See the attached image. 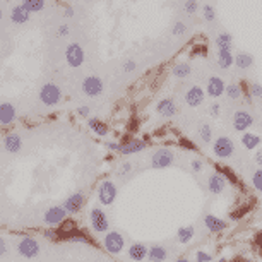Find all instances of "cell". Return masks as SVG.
Instances as JSON below:
<instances>
[{"label": "cell", "instance_id": "7a4b0ae2", "mask_svg": "<svg viewBox=\"0 0 262 262\" xmlns=\"http://www.w3.org/2000/svg\"><path fill=\"white\" fill-rule=\"evenodd\" d=\"M175 163V154L168 147H160L151 156V168L154 170H165Z\"/></svg>", "mask_w": 262, "mask_h": 262}, {"label": "cell", "instance_id": "60d3db41", "mask_svg": "<svg viewBox=\"0 0 262 262\" xmlns=\"http://www.w3.org/2000/svg\"><path fill=\"white\" fill-rule=\"evenodd\" d=\"M195 261H197V262H213L214 259H213V255L207 254V252L197 250V252H195Z\"/></svg>", "mask_w": 262, "mask_h": 262}, {"label": "cell", "instance_id": "4316f807", "mask_svg": "<svg viewBox=\"0 0 262 262\" xmlns=\"http://www.w3.org/2000/svg\"><path fill=\"white\" fill-rule=\"evenodd\" d=\"M192 72V65L189 62H176L172 67V74L175 75L176 79H185L189 77Z\"/></svg>", "mask_w": 262, "mask_h": 262}, {"label": "cell", "instance_id": "603a6c76", "mask_svg": "<svg viewBox=\"0 0 262 262\" xmlns=\"http://www.w3.org/2000/svg\"><path fill=\"white\" fill-rule=\"evenodd\" d=\"M4 147L9 153H19L23 147V141L17 134H7L4 137Z\"/></svg>", "mask_w": 262, "mask_h": 262}, {"label": "cell", "instance_id": "f1b7e54d", "mask_svg": "<svg viewBox=\"0 0 262 262\" xmlns=\"http://www.w3.org/2000/svg\"><path fill=\"white\" fill-rule=\"evenodd\" d=\"M252 64H254V57H252L250 53L240 52V53H236V55H235V65L238 69H242V71L248 69Z\"/></svg>", "mask_w": 262, "mask_h": 262}, {"label": "cell", "instance_id": "f907efd6", "mask_svg": "<svg viewBox=\"0 0 262 262\" xmlns=\"http://www.w3.org/2000/svg\"><path fill=\"white\" fill-rule=\"evenodd\" d=\"M209 113H211L213 116L219 115V113H221V105H219V103H213V105L209 106Z\"/></svg>", "mask_w": 262, "mask_h": 262}, {"label": "cell", "instance_id": "8d00e7d4", "mask_svg": "<svg viewBox=\"0 0 262 262\" xmlns=\"http://www.w3.org/2000/svg\"><path fill=\"white\" fill-rule=\"evenodd\" d=\"M185 31H187V26H185V23H182V21H176V23H173V26H172L173 36H184Z\"/></svg>", "mask_w": 262, "mask_h": 262}, {"label": "cell", "instance_id": "5bb4252c", "mask_svg": "<svg viewBox=\"0 0 262 262\" xmlns=\"http://www.w3.org/2000/svg\"><path fill=\"white\" fill-rule=\"evenodd\" d=\"M226 184H228V182H226L225 176L221 175V173L214 172V173H211L209 178H207V190H209L213 195H219L225 192Z\"/></svg>", "mask_w": 262, "mask_h": 262}, {"label": "cell", "instance_id": "ba28073f", "mask_svg": "<svg viewBox=\"0 0 262 262\" xmlns=\"http://www.w3.org/2000/svg\"><path fill=\"white\" fill-rule=\"evenodd\" d=\"M254 125V116L247 110H236L233 113V129L236 132H247Z\"/></svg>", "mask_w": 262, "mask_h": 262}, {"label": "cell", "instance_id": "44dd1931", "mask_svg": "<svg viewBox=\"0 0 262 262\" xmlns=\"http://www.w3.org/2000/svg\"><path fill=\"white\" fill-rule=\"evenodd\" d=\"M261 143H262L261 135L255 134V132H244V134H242V146H244L245 149L257 151Z\"/></svg>", "mask_w": 262, "mask_h": 262}, {"label": "cell", "instance_id": "7bdbcfd3", "mask_svg": "<svg viewBox=\"0 0 262 262\" xmlns=\"http://www.w3.org/2000/svg\"><path fill=\"white\" fill-rule=\"evenodd\" d=\"M190 168H192V172L199 173V172H201V170L204 168L203 160H192V161H190Z\"/></svg>", "mask_w": 262, "mask_h": 262}, {"label": "cell", "instance_id": "9c48e42d", "mask_svg": "<svg viewBox=\"0 0 262 262\" xmlns=\"http://www.w3.org/2000/svg\"><path fill=\"white\" fill-rule=\"evenodd\" d=\"M84 204H86V195L83 192H74L65 199L62 207L67 211V214H77L84 207Z\"/></svg>", "mask_w": 262, "mask_h": 262}, {"label": "cell", "instance_id": "4fadbf2b", "mask_svg": "<svg viewBox=\"0 0 262 262\" xmlns=\"http://www.w3.org/2000/svg\"><path fill=\"white\" fill-rule=\"evenodd\" d=\"M83 91L86 96H100L103 93V81L96 75H89L83 81Z\"/></svg>", "mask_w": 262, "mask_h": 262}, {"label": "cell", "instance_id": "b9f144b4", "mask_svg": "<svg viewBox=\"0 0 262 262\" xmlns=\"http://www.w3.org/2000/svg\"><path fill=\"white\" fill-rule=\"evenodd\" d=\"M184 7H185V12L192 15V14L197 12V2H195V0H185Z\"/></svg>", "mask_w": 262, "mask_h": 262}, {"label": "cell", "instance_id": "ab89813d", "mask_svg": "<svg viewBox=\"0 0 262 262\" xmlns=\"http://www.w3.org/2000/svg\"><path fill=\"white\" fill-rule=\"evenodd\" d=\"M250 94L254 100H261L262 98V84L259 83H252L250 84Z\"/></svg>", "mask_w": 262, "mask_h": 262}, {"label": "cell", "instance_id": "3957f363", "mask_svg": "<svg viewBox=\"0 0 262 262\" xmlns=\"http://www.w3.org/2000/svg\"><path fill=\"white\" fill-rule=\"evenodd\" d=\"M116 195H118V189L112 180H103L98 187V201L102 206H112L115 203Z\"/></svg>", "mask_w": 262, "mask_h": 262}, {"label": "cell", "instance_id": "11a10c76", "mask_svg": "<svg viewBox=\"0 0 262 262\" xmlns=\"http://www.w3.org/2000/svg\"><path fill=\"white\" fill-rule=\"evenodd\" d=\"M64 14H65V17H72V15H74V9H72V7H65Z\"/></svg>", "mask_w": 262, "mask_h": 262}, {"label": "cell", "instance_id": "680465c9", "mask_svg": "<svg viewBox=\"0 0 262 262\" xmlns=\"http://www.w3.org/2000/svg\"><path fill=\"white\" fill-rule=\"evenodd\" d=\"M0 19H2V9H0Z\"/></svg>", "mask_w": 262, "mask_h": 262}, {"label": "cell", "instance_id": "52a82bcc", "mask_svg": "<svg viewBox=\"0 0 262 262\" xmlns=\"http://www.w3.org/2000/svg\"><path fill=\"white\" fill-rule=\"evenodd\" d=\"M40 100H42L43 105L53 106L62 100V91H60V87L57 86V84L48 83L42 87V91H40Z\"/></svg>", "mask_w": 262, "mask_h": 262}, {"label": "cell", "instance_id": "7dc6e473", "mask_svg": "<svg viewBox=\"0 0 262 262\" xmlns=\"http://www.w3.org/2000/svg\"><path fill=\"white\" fill-rule=\"evenodd\" d=\"M45 236H46L48 240H52V242H60L57 230H46V232H45Z\"/></svg>", "mask_w": 262, "mask_h": 262}, {"label": "cell", "instance_id": "30bf717a", "mask_svg": "<svg viewBox=\"0 0 262 262\" xmlns=\"http://www.w3.org/2000/svg\"><path fill=\"white\" fill-rule=\"evenodd\" d=\"M146 147H147V143L144 141V139L132 137L131 141H127V143H120L118 154L120 156H132V154L143 153Z\"/></svg>", "mask_w": 262, "mask_h": 262}, {"label": "cell", "instance_id": "681fc988", "mask_svg": "<svg viewBox=\"0 0 262 262\" xmlns=\"http://www.w3.org/2000/svg\"><path fill=\"white\" fill-rule=\"evenodd\" d=\"M135 67H137V65H135L134 60H125L122 69H124V72H132V71H135Z\"/></svg>", "mask_w": 262, "mask_h": 262}, {"label": "cell", "instance_id": "db71d44e", "mask_svg": "<svg viewBox=\"0 0 262 262\" xmlns=\"http://www.w3.org/2000/svg\"><path fill=\"white\" fill-rule=\"evenodd\" d=\"M7 254V244H5L4 238H0V255H5Z\"/></svg>", "mask_w": 262, "mask_h": 262}, {"label": "cell", "instance_id": "277c9868", "mask_svg": "<svg viewBox=\"0 0 262 262\" xmlns=\"http://www.w3.org/2000/svg\"><path fill=\"white\" fill-rule=\"evenodd\" d=\"M213 153L216 158L219 160H228L230 156H233L235 153V143H233L232 139L226 137V135H221L214 141L213 144Z\"/></svg>", "mask_w": 262, "mask_h": 262}, {"label": "cell", "instance_id": "d6a6232c", "mask_svg": "<svg viewBox=\"0 0 262 262\" xmlns=\"http://www.w3.org/2000/svg\"><path fill=\"white\" fill-rule=\"evenodd\" d=\"M226 96L230 98V100H240L242 98V86L240 84H235V83H232V84H228L226 86Z\"/></svg>", "mask_w": 262, "mask_h": 262}, {"label": "cell", "instance_id": "816d5d0a", "mask_svg": "<svg viewBox=\"0 0 262 262\" xmlns=\"http://www.w3.org/2000/svg\"><path fill=\"white\" fill-rule=\"evenodd\" d=\"M254 161H255V165H257L259 168H262V149H257V151H255Z\"/></svg>", "mask_w": 262, "mask_h": 262}, {"label": "cell", "instance_id": "e0dca14e", "mask_svg": "<svg viewBox=\"0 0 262 262\" xmlns=\"http://www.w3.org/2000/svg\"><path fill=\"white\" fill-rule=\"evenodd\" d=\"M176 103L173 102L172 98H163L160 100L156 105V112L160 113L161 116H165V118H172V116L176 115Z\"/></svg>", "mask_w": 262, "mask_h": 262}, {"label": "cell", "instance_id": "8992f818", "mask_svg": "<svg viewBox=\"0 0 262 262\" xmlns=\"http://www.w3.org/2000/svg\"><path fill=\"white\" fill-rule=\"evenodd\" d=\"M19 255H23L26 259H33L40 254V242L33 236H23L17 244Z\"/></svg>", "mask_w": 262, "mask_h": 262}, {"label": "cell", "instance_id": "ffe728a7", "mask_svg": "<svg viewBox=\"0 0 262 262\" xmlns=\"http://www.w3.org/2000/svg\"><path fill=\"white\" fill-rule=\"evenodd\" d=\"M168 259V250H166L165 245L154 244L149 247V252H147V261L149 262H165Z\"/></svg>", "mask_w": 262, "mask_h": 262}, {"label": "cell", "instance_id": "6f0895ef", "mask_svg": "<svg viewBox=\"0 0 262 262\" xmlns=\"http://www.w3.org/2000/svg\"><path fill=\"white\" fill-rule=\"evenodd\" d=\"M213 262H228V261H226V259L221 257V259H216V261H213Z\"/></svg>", "mask_w": 262, "mask_h": 262}, {"label": "cell", "instance_id": "c3c4849f", "mask_svg": "<svg viewBox=\"0 0 262 262\" xmlns=\"http://www.w3.org/2000/svg\"><path fill=\"white\" fill-rule=\"evenodd\" d=\"M105 147L108 151H113V153H118L120 149V143H113V141H106L105 143Z\"/></svg>", "mask_w": 262, "mask_h": 262}, {"label": "cell", "instance_id": "ee69618b", "mask_svg": "<svg viewBox=\"0 0 262 262\" xmlns=\"http://www.w3.org/2000/svg\"><path fill=\"white\" fill-rule=\"evenodd\" d=\"M77 115L79 116H83V118H89V115H91V108L89 106H79L77 108Z\"/></svg>", "mask_w": 262, "mask_h": 262}, {"label": "cell", "instance_id": "4dcf8cb0", "mask_svg": "<svg viewBox=\"0 0 262 262\" xmlns=\"http://www.w3.org/2000/svg\"><path fill=\"white\" fill-rule=\"evenodd\" d=\"M218 50H232L233 48V36L230 33H221L216 38Z\"/></svg>", "mask_w": 262, "mask_h": 262}, {"label": "cell", "instance_id": "f35d334b", "mask_svg": "<svg viewBox=\"0 0 262 262\" xmlns=\"http://www.w3.org/2000/svg\"><path fill=\"white\" fill-rule=\"evenodd\" d=\"M178 146L182 147V149H187V151H197V146L192 143L190 139H185V137L178 139Z\"/></svg>", "mask_w": 262, "mask_h": 262}, {"label": "cell", "instance_id": "f546056e", "mask_svg": "<svg viewBox=\"0 0 262 262\" xmlns=\"http://www.w3.org/2000/svg\"><path fill=\"white\" fill-rule=\"evenodd\" d=\"M194 235H195L194 226H182V228H178V232H176V240H178L180 244H189V242L194 238Z\"/></svg>", "mask_w": 262, "mask_h": 262}, {"label": "cell", "instance_id": "1f68e13d", "mask_svg": "<svg viewBox=\"0 0 262 262\" xmlns=\"http://www.w3.org/2000/svg\"><path fill=\"white\" fill-rule=\"evenodd\" d=\"M199 137H201V141L206 144L213 141V129H211L209 124H203L199 127Z\"/></svg>", "mask_w": 262, "mask_h": 262}, {"label": "cell", "instance_id": "74e56055", "mask_svg": "<svg viewBox=\"0 0 262 262\" xmlns=\"http://www.w3.org/2000/svg\"><path fill=\"white\" fill-rule=\"evenodd\" d=\"M203 15H204V19H206V21H209V23L216 21V11H214L213 5H204Z\"/></svg>", "mask_w": 262, "mask_h": 262}, {"label": "cell", "instance_id": "7c38bea8", "mask_svg": "<svg viewBox=\"0 0 262 262\" xmlns=\"http://www.w3.org/2000/svg\"><path fill=\"white\" fill-rule=\"evenodd\" d=\"M65 60L71 67H81L84 62V50L79 43H71L65 48Z\"/></svg>", "mask_w": 262, "mask_h": 262}, {"label": "cell", "instance_id": "5b68a950", "mask_svg": "<svg viewBox=\"0 0 262 262\" xmlns=\"http://www.w3.org/2000/svg\"><path fill=\"white\" fill-rule=\"evenodd\" d=\"M103 247H105V250L112 255L120 254L125 247L124 235L118 233V232H108L105 235V238H103Z\"/></svg>", "mask_w": 262, "mask_h": 262}, {"label": "cell", "instance_id": "484cf974", "mask_svg": "<svg viewBox=\"0 0 262 262\" xmlns=\"http://www.w3.org/2000/svg\"><path fill=\"white\" fill-rule=\"evenodd\" d=\"M11 19L17 24L28 23V19H29V11H28L24 5H15L11 12Z\"/></svg>", "mask_w": 262, "mask_h": 262}, {"label": "cell", "instance_id": "9f6ffc18", "mask_svg": "<svg viewBox=\"0 0 262 262\" xmlns=\"http://www.w3.org/2000/svg\"><path fill=\"white\" fill-rule=\"evenodd\" d=\"M175 262H192V261H189V259H185V257H180V259H176Z\"/></svg>", "mask_w": 262, "mask_h": 262}, {"label": "cell", "instance_id": "e575fe53", "mask_svg": "<svg viewBox=\"0 0 262 262\" xmlns=\"http://www.w3.org/2000/svg\"><path fill=\"white\" fill-rule=\"evenodd\" d=\"M250 209H252V206L238 207V209H235V211H232V213H230V219H232V221H240Z\"/></svg>", "mask_w": 262, "mask_h": 262}, {"label": "cell", "instance_id": "f6af8a7d", "mask_svg": "<svg viewBox=\"0 0 262 262\" xmlns=\"http://www.w3.org/2000/svg\"><path fill=\"white\" fill-rule=\"evenodd\" d=\"M192 55L194 57H197V55H203V57H206L207 55V46L206 45H201V46H195L194 48V52H192Z\"/></svg>", "mask_w": 262, "mask_h": 262}, {"label": "cell", "instance_id": "6da1fadb", "mask_svg": "<svg viewBox=\"0 0 262 262\" xmlns=\"http://www.w3.org/2000/svg\"><path fill=\"white\" fill-rule=\"evenodd\" d=\"M89 223H91V230L94 233H108L110 230V219L106 216V213L102 207H91L89 211Z\"/></svg>", "mask_w": 262, "mask_h": 262}, {"label": "cell", "instance_id": "bcb514c9", "mask_svg": "<svg viewBox=\"0 0 262 262\" xmlns=\"http://www.w3.org/2000/svg\"><path fill=\"white\" fill-rule=\"evenodd\" d=\"M131 170H132L131 163H122V165H120V168H118V175L120 176H125L129 172H131Z\"/></svg>", "mask_w": 262, "mask_h": 262}, {"label": "cell", "instance_id": "d4e9b609", "mask_svg": "<svg viewBox=\"0 0 262 262\" xmlns=\"http://www.w3.org/2000/svg\"><path fill=\"white\" fill-rule=\"evenodd\" d=\"M235 64V55L232 50H218V65L221 69H230Z\"/></svg>", "mask_w": 262, "mask_h": 262}, {"label": "cell", "instance_id": "7402d4cb", "mask_svg": "<svg viewBox=\"0 0 262 262\" xmlns=\"http://www.w3.org/2000/svg\"><path fill=\"white\" fill-rule=\"evenodd\" d=\"M15 118V108L11 103H2L0 105V125L12 124Z\"/></svg>", "mask_w": 262, "mask_h": 262}, {"label": "cell", "instance_id": "9a60e30c", "mask_svg": "<svg viewBox=\"0 0 262 262\" xmlns=\"http://www.w3.org/2000/svg\"><path fill=\"white\" fill-rule=\"evenodd\" d=\"M204 98H206V91H204L203 87L192 86L189 87L187 93H185V103H187L189 106H192V108H195V106H199L204 102Z\"/></svg>", "mask_w": 262, "mask_h": 262}, {"label": "cell", "instance_id": "d6986e66", "mask_svg": "<svg viewBox=\"0 0 262 262\" xmlns=\"http://www.w3.org/2000/svg\"><path fill=\"white\" fill-rule=\"evenodd\" d=\"M147 252H149V247H146L141 242H135L129 247V257L134 262H143L147 257Z\"/></svg>", "mask_w": 262, "mask_h": 262}, {"label": "cell", "instance_id": "ac0fdd59", "mask_svg": "<svg viewBox=\"0 0 262 262\" xmlns=\"http://www.w3.org/2000/svg\"><path fill=\"white\" fill-rule=\"evenodd\" d=\"M204 225L211 233H221L228 228V223L225 219H221V218L214 216V214H206L204 216Z\"/></svg>", "mask_w": 262, "mask_h": 262}, {"label": "cell", "instance_id": "83f0119b", "mask_svg": "<svg viewBox=\"0 0 262 262\" xmlns=\"http://www.w3.org/2000/svg\"><path fill=\"white\" fill-rule=\"evenodd\" d=\"M216 172L218 173H221V175L225 176L226 178V182L228 184H232V185H240V178H238V175H236L235 172H233L230 166H225V165H216Z\"/></svg>", "mask_w": 262, "mask_h": 262}, {"label": "cell", "instance_id": "8fae6325", "mask_svg": "<svg viewBox=\"0 0 262 262\" xmlns=\"http://www.w3.org/2000/svg\"><path fill=\"white\" fill-rule=\"evenodd\" d=\"M67 216H69L67 211H65L62 206H53L45 211L43 221H45L48 226H58L60 223H64V221L67 219Z\"/></svg>", "mask_w": 262, "mask_h": 262}, {"label": "cell", "instance_id": "f5cc1de1", "mask_svg": "<svg viewBox=\"0 0 262 262\" xmlns=\"http://www.w3.org/2000/svg\"><path fill=\"white\" fill-rule=\"evenodd\" d=\"M57 34H58V36H67V34H69V26H67V24H62V26H58Z\"/></svg>", "mask_w": 262, "mask_h": 262}, {"label": "cell", "instance_id": "d590c367", "mask_svg": "<svg viewBox=\"0 0 262 262\" xmlns=\"http://www.w3.org/2000/svg\"><path fill=\"white\" fill-rule=\"evenodd\" d=\"M252 187L257 192H262V168H257L252 175Z\"/></svg>", "mask_w": 262, "mask_h": 262}, {"label": "cell", "instance_id": "836d02e7", "mask_svg": "<svg viewBox=\"0 0 262 262\" xmlns=\"http://www.w3.org/2000/svg\"><path fill=\"white\" fill-rule=\"evenodd\" d=\"M23 5L29 12H38L45 7V0H23Z\"/></svg>", "mask_w": 262, "mask_h": 262}, {"label": "cell", "instance_id": "cb8c5ba5", "mask_svg": "<svg viewBox=\"0 0 262 262\" xmlns=\"http://www.w3.org/2000/svg\"><path fill=\"white\" fill-rule=\"evenodd\" d=\"M87 127L91 129V132H94V134L100 135V137H105L110 132L108 125L100 118H87Z\"/></svg>", "mask_w": 262, "mask_h": 262}, {"label": "cell", "instance_id": "2e32d148", "mask_svg": "<svg viewBox=\"0 0 262 262\" xmlns=\"http://www.w3.org/2000/svg\"><path fill=\"white\" fill-rule=\"evenodd\" d=\"M226 91V84L223 83V79L218 77V75H213L209 77L207 81V86H206V94L211 98H219L221 94H225Z\"/></svg>", "mask_w": 262, "mask_h": 262}]
</instances>
